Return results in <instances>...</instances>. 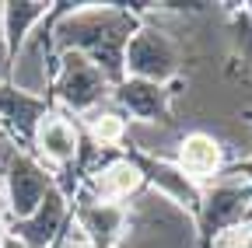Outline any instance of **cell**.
Returning <instances> with one entry per match:
<instances>
[{
	"label": "cell",
	"mask_w": 252,
	"mask_h": 248,
	"mask_svg": "<svg viewBox=\"0 0 252 248\" xmlns=\"http://www.w3.org/2000/svg\"><path fill=\"white\" fill-rule=\"evenodd\" d=\"M151 4H60L53 21V49L81 53L116 87L123 81V49Z\"/></svg>",
	"instance_id": "6da1fadb"
},
{
	"label": "cell",
	"mask_w": 252,
	"mask_h": 248,
	"mask_svg": "<svg viewBox=\"0 0 252 248\" xmlns=\"http://www.w3.org/2000/svg\"><path fill=\"white\" fill-rule=\"evenodd\" d=\"M252 217V182L242 171L231 175H217L214 182H207L200 189V203H196V231L203 238V248H210L224 231L245 224Z\"/></svg>",
	"instance_id": "7a4b0ae2"
},
{
	"label": "cell",
	"mask_w": 252,
	"mask_h": 248,
	"mask_svg": "<svg viewBox=\"0 0 252 248\" xmlns=\"http://www.w3.org/2000/svg\"><path fill=\"white\" fill-rule=\"evenodd\" d=\"M112 98L105 74L81 53H56V70L49 84V105L56 102L63 115H91Z\"/></svg>",
	"instance_id": "3957f363"
},
{
	"label": "cell",
	"mask_w": 252,
	"mask_h": 248,
	"mask_svg": "<svg viewBox=\"0 0 252 248\" xmlns=\"http://www.w3.org/2000/svg\"><path fill=\"white\" fill-rule=\"evenodd\" d=\"M182 70V49L179 42L154 28L147 21L137 25V32L130 35L123 49V77H137V81H151V84H172Z\"/></svg>",
	"instance_id": "277c9868"
},
{
	"label": "cell",
	"mask_w": 252,
	"mask_h": 248,
	"mask_svg": "<svg viewBox=\"0 0 252 248\" xmlns=\"http://www.w3.org/2000/svg\"><path fill=\"white\" fill-rule=\"evenodd\" d=\"M53 189H56V178L35 154L14 150L7 168H4V175H0V203H4L7 224L32 217Z\"/></svg>",
	"instance_id": "5b68a950"
},
{
	"label": "cell",
	"mask_w": 252,
	"mask_h": 248,
	"mask_svg": "<svg viewBox=\"0 0 252 248\" xmlns=\"http://www.w3.org/2000/svg\"><path fill=\"white\" fill-rule=\"evenodd\" d=\"M70 220L91 248H119V241L130 234V206L88 196L70 206Z\"/></svg>",
	"instance_id": "8992f818"
},
{
	"label": "cell",
	"mask_w": 252,
	"mask_h": 248,
	"mask_svg": "<svg viewBox=\"0 0 252 248\" xmlns=\"http://www.w3.org/2000/svg\"><path fill=\"white\" fill-rule=\"evenodd\" d=\"M28 154H35L49 171L53 168H70L81 158V130L74 126L70 115L49 109L42 115V122L35 126V137H32V150Z\"/></svg>",
	"instance_id": "52a82bcc"
},
{
	"label": "cell",
	"mask_w": 252,
	"mask_h": 248,
	"mask_svg": "<svg viewBox=\"0 0 252 248\" xmlns=\"http://www.w3.org/2000/svg\"><path fill=\"white\" fill-rule=\"evenodd\" d=\"M67 220H70V196L56 185V189L42 199V206L35 213L25 217V220L7 224V231L25 248H53L60 241V234L67 231Z\"/></svg>",
	"instance_id": "ba28073f"
},
{
	"label": "cell",
	"mask_w": 252,
	"mask_h": 248,
	"mask_svg": "<svg viewBox=\"0 0 252 248\" xmlns=\"http://www.w3.org/2000/svg\"><path fill=\"white\" fill-rule=\"evenodd\" d=\"M144 175V185H151L154 196H161L168 203H175L179 210H186L189 217L196 213V203H200V185L196 182H189L175 161H161V158H151V154H140V150H130L126 154Z\"/></svg>",
	"instance_id": "9c48e42d"
},
{
	"label": "cell",
	"mask_w": 252,
	"mask_h": 248,
	"mask_svg": "<svg viewBox=\"0 0 252 248\" xmlns=\"http://www.w3.org/2000/svg\"><path fill=\"white\" fill-rule=\"evenodd\" d=\"M49 98H35L25 95V91L0 84V130L4 137L18 147V150H32V137H35V126L42 122V115L49 112Z\"/></svg>",
	"instance_id": "30bf717a"
},
{
	"label": "cell",
	"mask_w": 252,
	"mask_h": 248,
	"mask_svg": "<svg viewBox=\"0 0 252 248\" xmlns=\"http://www.w3.org/2000/svg\"><path fill=\"white\" fill-rule=\"evenodd\" d=\"M112 102L140 122H168V105H172V91L165 84H151L137 77H123L112 87Z\"/></svg>",
	"instance_id": "8fae6325"
},
{
	"label": "cell",
	"mask_w": 252,
	"mask_h": 248,
	"mask_svg": "<svg viewBox=\"0 0 252 248\" xmlns=\"http://www.w3.org/2000/svg\"><path fill=\"white\" fill-rule=\"evenodd\" d=\"M175 168L189 178L196 182L200 189L207 182H214L220 175V168H224V150H220V143L210 137V133H186L179 140V154H175Z\"/></svg>",
	"instance_id": "7c38bea8"
},
{
	"label": "cell",
	"mask_w": 252,
	"mask_h": 248,
	"mask_svg": "<svg viewBox=\"0 0 252 248\" xmlns=\"http://www.w3.org/2000/svg\"><path fill=\"white\" fill-rule=\"evenodd\" d=\"M53 11V4L46 0H11V4H0V35H4L7 56H14L28 35L46 21V14Z\"/></svg>",
	"instance_id": "4fadbf2b"
},
{
	"label": "cell",
	"mask_w": 252,
	"mask_h": 248,
	"mask_svg": "<svg viewBox=\"0 0 252 248\" xmlns=\"http://www.w3.org/2000/svg\"><path fill=\"white\" fill-rule=\"evenodd\" d=\"M144 189V175L140 168L130 161V158H116L109 161L98 178H94V196L98 199H109V203H123V199H130Z\"/></svg>",
	"instance_id": "5bb4252c"
},
{
	"label": "cell",
	"mask_w": 252,
	"mask_h": 248,
	"mask_svg": "<svg viewBox=\"0 0 252 248\" xmlns=\"http://www.w3.org/2000/svg\"><path fill=\"white\" fill-rule=\"evenodd\" d=\"M88 119V133L91 140L98 143V147H119L126 140V115L123 112H109V109H98V112H91L84 115Z\"/></svg>",
	"instance_id": "9a60e30c"
},
{
	"label": "cell",
	"mask_w": 252,
	"mask_h": 248,
	"mask_svg": "<svg viewBox=\"0 0 252 248\" xmlns=\"http://www.w3.org/2000/svg\"><path fill=\"white\" fill-rule=\"evenodd\" d=\"M214 248H252V220H245V224L224 231V234L214 241Z\"/></svg>",
	"instance_id": "2e32d148"
},
{
	"label": "cell",
	"mask_w": 252,
	"mask_h": 248,
	"mask_svg": "<svg viewBox=\"0 0 252 248\" xmlns=\"http://www.w3.org/2000/svg\"><path fill=\"white\" fill-rule=\"evenodd\" d=\"M63 248H91L84 238H81V231L74 227V220H67V234H63Z\"/></svg>",
	"instance_id": "e0dca14e"
},
{
	"label": "cell",
	"mask_w": 252,
	"mask_h": 248,
	"mask_svg": "<svg viewBox=\"0 0 252 248\" xmlns=\"http://www.w3.org/2000/svg\"><path fill=\"white\" fill-rule=\"evenodd\" d=\"M7 74H11V56H7L4 35H0V84H7Z\"/></svg>",
	"instance_id": "ac0fdd59"
},
{
	"label": "cell",
	"mask_w": 252,
	"mask_h": 248,
	"mask_svg": "<svg viewBox=\"0 0 252 248\" xmlns=\"http://www.w3.org/2000/svg\"><path fill=\"white\" fill-rule=\"evenodd\" d=\"M0 248H25V245H21V241H18L11 231H7V234H4V241H0Z\"/></svg>",
	"instance_id": "d6986e66"
},
{
	"label": "cell",
	"mask_w": 252,
	"mask_h": 248,
	"mask_svg": "<svg viewBox=\"0 0 252 248\" xmlns=\"http://www.w3.org/2000/svg\"><path fill=\"white\" fill-rule=\"evenodd\" d=\"M0 133H4V130H0Z\"/></svg>",
	"instance_id": "ffe728a7"
}]
</instances>
